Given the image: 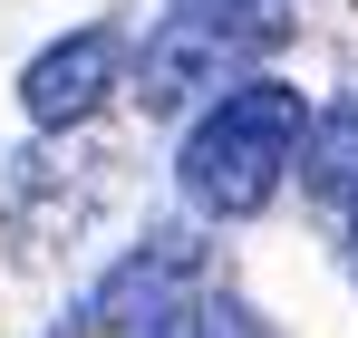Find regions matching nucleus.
Returning <instances> with one entry per match:
<instances>
[{
  "mask_svg": "<svg viewBox=\"0 0 358 338\" xmlns=\"http://www.w3.org/2000/svg\"><path fill=\"white\" fill-rule=\"evenodd\" d=\"M300 87H281V78H233L213 107L194 116V135H184L175 155V184L184 203L203 213V223H252L271 193H281V174H291V145H300Z\"/></svg>",
  "mask_w": 358,
  "mask_h": 338,
  "instance_id": "1",
  "label": "nucleus"
},
{
  "mask_svg": "<svg viewBox=\"0 0 358 338\" xmlns=\"http://www.w3.org/2000/svg\"><path fill=\"white\" fill-rule=\"evenodd\" d=\"M281 39H291L281 0H252V10H175V20L136 49V97L155 116L194 107V97H223V87L252 78Z\"/></svg>",
  "mask_w": 358,
  "mask_h": 338,
  "instance_id": "2",
  "label": "nucleus"
},
{
  "mask_svg": "<svg viewBox=\"0 0 358 338\" xmlns=\"http://www.w3.org/2000/svg\"><path fill=\"white\" fill-rule=\"evenodd\" d=\"M203 261H213V251H203V232H155V242L117 251V261H107V281L68 309V329H59V338H107V329L136 338L155 309H175L184 290H203Z\"/></svg>",
  "mask_w": 358,
  "mask_h": 338,
  "instance_id": "3",
  "label": "nucleus"
},
{
  "mask_svg": "<svg viewBox=\"0 0 358 338\" xmlns=\"http://www.w3.org/2000/svg\"><path fill=\"white\" fill-rule=\"evenodd\" d=\"M117 78H126V39L117 29H68V39H49L20 68V116L39 135H78L87 116L117 97Z\"/></svg>",
  "mask_w": 358,
  "mask_h": 338,
  "instance_id": "4",
  "label": "nucleus"
},
{
  "mask_svg": "<svg viewBox=\"0 0 358 338\" xmlns=\"http://www.w3.org/2000/svg\"><path fill=\"white\" fill-rule=\"evenodd\" d=\"M291 174L320 193V203H349V193H358V97H329L320 116H300Z\"/></svg>",
  "mask_w": 358,
  "mask_h": 338,
  "instance_id": "5",
  "label": "nucleus"
},
{
  "mask_svg": "<svg viewBox=\"0 0 358 338\" xmlns=\"http://www.w3.org/2000/svg\"><path fill=\"white\" fill-rule=\"evenodd\" d=\"M136 338H271V329H262V309H242L233 290H184L175 309H155Z\"/></svg>",
  "mask_w": 358,
  "mask_h": 338,
  "instance_id": "6",
  "label": "nucleus"
},
{
  "mask_svg": "<svg viewBox=\"0 0 358 338\" xmlns=\"http://www.w3.org/2000/svg\"><path fill=\"white\" fill-rule=\"evenodd\" d=\"M175 10H252V0H175Z\"/></svg>",
  "mask_w": 358,
  "mask_h": 338,
  "instance_id": "7",
  "label": "nucleus"
},
{
  "mask_svg": "<svg viewBox=\"0 0 358 338\" xmlns=\"http://www.w3.org/2000/svg\"><path fill=\"white\" fill-rule=\"evenodd\" d=\"M349 261H358V193H349Z\"/></svg>",
  "mask_w": 358,
  "mask_h": 338,
  "instance_id": "8",
  "label": "nucleus"
}]
</instances>
